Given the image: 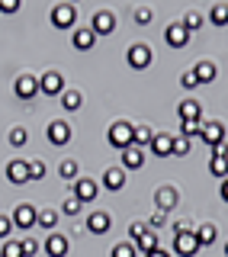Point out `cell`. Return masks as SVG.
<instances>
[{
  "instance_id": "6",
  "label": "cell",
  "mask_w": 228,
  "mask_h": 257,
  "mask_svg": "<svg viewBox=\"0 0 228 257\" xmlns=\"http://www.w3.org/2000/svg\"><path fill=\"white\" fill-rule=\"evenodd\" d=\"M39 93H45V96L64 93V77L58 74V71H45V74L39 77Z\"/></svg>"
},
{
  "instance_id": "38",
  "label": "cell",
  "mask_w": 228,
  "mask_h": 257,
  "mask_svg": "<svg viewBox=\"0 0 228 257\" xmlns=\"http://www.w3.org/2000/svg\"><path fill=\"white\" fill-rule=\"evenodd\" d=\"M20 244H23V257H36V254H39V241H32V238H23Z\"/></svg>"
},
{
  "instance_id": "41",
  "label": "cell",
  "mask_w": 228,
  "mask_h": 257,
  "mask_svg": "<svg viewBox=\"0 0 228 257\" xmlns=\"http://www.w3.org/2000/svg\"><path fill=\"white\" fill-rule=\"evenodd\" d=\"M10 231H13V219L10 215H0V241H7Z\"/></svg>"
},
{
  "instance_id": "11",
  "label": "cell",
  "mask_w": 228,
  "mask_h": 257,
  "mask_svg": "<svg viewBox=\"0 0 228 257\" xmlns=\"http://www.w3.org/2000/svg\"><path fill=\"white\" fill-rule=\"evenodd\" d=\"M199 139L206 142V148H215V145H222V142H225V128H222V122H206V125H199Z\"/></svg>"
},
{
  "instance_id": "30",
  "label": "cell",
  "mask_w": 228,
  "mask_h": 257,
  "mask_svg": "<svg viewBox=\"0 0 228 257\" xmlns=\"http://www.w3.org/2000/svg\"><path fill=\"white\" fill-rule=\"evenodd\" d=\"M209 20H212L215 26H225V23H228V4H215L212 13H209Z\"/></svg>"
},
{
  "instance_id": "15",
  "label": "cell",
  "mask_w": 228,
  "mask_h": 257,
  "mask_svg": "<svg viewBox=\"0 0 228 257\" xmlns=\"http://www.w3.org/2000/svg\"><path fill=\"white\" fill-rule=\"evenodd\" d=\"M45 135H48V142H52V145H68L71 142V125L61 122V119H55V122L48 125Z\"/></svg>"
},
{
  "instance_id": "1",
  "label": "cell",
  "mask_w": 228,
  "mask_h": 257,
  "mask_svg": "<svg viewBox=\"0 0 228 257\" xmlns=\"http://www.w3.org/2000/svg\"><path fill=\"white\" fill-rule=\"evenodd\" d=\"M10 219H13V225H16V228L29 231L32 225L39 222V209H36V206H29V203H20V206L13 209V215H10Z\"/></svg>"
},
{
  "instance_id": "10",
  "label": "cell",
  "mask_w": 228,
  "mask_h": 257,
  "mask_svg": "<svg viewBox=\"0 0 228 257\" xmlns=\"http://www.w3.org/2000/svg\"><path fill=\"white\" fill-rule=\"evenodd\" d=\"M90 29H93V36H109V32L116 29V16H112L109 10H96Z\"/></svg>"
},
{
  "instance_id": "26",
  "label": "cell",
  "mask_w": 228,
  "mask_h": 257,
  "mask_svg": "<svg viewBox=\"0 0 228 257\" xmlns=\"http://www.w3.org/2000/svg\"><path fill=\"white\" fill-rule=\"evenodd\" d=\"M151 139H154V132L148 125H135V132H132V145L135 148H145V145H151Z\"/></svg>"
},
{
  "instance_id": "25",
  "label": "cell",
  "mask_w": 228,
  "mask_h": 257,
  "mask_svg": "<svg viewBox=\"0 0 228 257\" xmlns=\"http://www.w3.org/2000/svg\"><path fill=\"white\" fill-rule=\"evenodd\" d=\"M135 247H138L142 254H151V251H158V247H161V244H158V231H145V235L135 241Z\"/></svg>"
},
{
  "instance_id": "47",
  "label": "cell",
  "mask_w": 228,
  "mask_h": 257,
  "mask_svg": "<svg viewBox=\"0 0 228 257\" xmlns=\"http://www.w3.org/2000/svg\"><path fill=\"white\" fill-rule=\"evenodd\" d=\"M218 196H222L225 203H228V177H225V180H222V187H218Z\"/></svg>"
},
{
  "instance_id": "48",
  "label": "cell",
  "mask_w": 228,
  "mask_h": 257,
  "mask_svg": "<svg viewBox=\"0 0 228 257\" xmlns=\"http://www.w3.org/2000/svg\"><path fill=\"white\" fill-rule=\"evenodd\" d=\"M145 257H170L167 251H161V247H158V251H151V254H145Z\"/></svg>"
},
{
  "instance_id": "28",
  "label": "cell",
  "mask_w": 228,
  "mask_h": 257,
  "mask_svg": "<svg viewBox=\"0 0 228 257\" xmlns=\"http://www.w3.org/2000/svg\"><path fill=\"white\" fill-rule=\"evenodd\" d=\"M58 174L64 177V180H77V161L74 158H64L58 164Z\"/></svg>"
},
{
  "instance_id": "20",
  "label": "cell",
  "mask_w": 228,
  "mask_h": 257,
  "mask_svg": "<svg viewBox=\"0 0 228 257\" xmlns=\"http://www.w3.org/2000/svg\"><path fill=\"white\" fill-rule=\"evenodd\" d=\"M103 187L112 190V193L122 190V187H126V171H122V167H109V171L103 174Z\"/></svg>"
},
{
  "instance_id": "14",
  "label": "cell",
  "mask_w": 228,
  "mask_h": 257,
  "mask_svg": "<svg viewBox=\"0 0 228 257\" xmlns=\"http://www.w3.org/2000/svg\"><path fill=\"white\" fill-rule=\"evenodd\" d=\"M7 177H10V183H29V161L13 158L7 164Z\"/></svg>"
},
{
  "instance_id": "34",
  "label": "cell",
  "mask_w": 228,
  "mask_h": 257,
  "mask_svg": "<svg viewBox=\"0 0 228 257\" xmlns=\"http://www.w3.org/2000/svg\"><path fill=\"white\" fill-rule=\"evenodd\" d=\"M80 209H84V203L74 199V196H68V199H64V206H61V212L64 215H80Z\"/></svg>"
},
{
  "instance_id": "29",
  "label": "cell",
  "mask_w": 228,
  "mask_h": 257,
  "mask_svg": "<svg viewBox=\"0 0 228 257\" xmlns=\"http://www.w3.org/2000/svg\"><path fill=\"white\" fill-rule=\"evenodd\" d=\"M112 257H138L135 241H119V244L112 247Z\"/></svg>"
},
{
  "instance_id": "21",
  "label": "cell",
  "mask_w": 228,
  "mask_h": 257,
  "mask_svg": "<svg viewBox=\"0 0 228 257\" xmlns=\"http://www.w3.org/2000/svg\"><path fill=\"white\" fill-rule=\"evenodd\" d=\"M71 42H74V48H80V52H90L93 42H96V36H93V29H74Z\"/></svg>"
},
{
  "instance_id": "42",
  "label": "cell",
  "mask_w": 228,
  "mask_h": 257,
  "mask_svg": "<svg viewBox=\"0 0 228 257\" xmlns=\"http://www.w3.org/2000/svg\"><path fill=\"white\" fill-rule=\"evenodd\" d=\"M180 135H186V139L199 135V122H180Z\"/></svg>"
},
{
  "instance_id": "13",
  "label": "cell",
  "mask_w": 228,
  "mask_h": 257,
  "mask_svg": "<svg viewBox=\"0 0 228 257\" xmlns=\"http://www.w3.org/2000/svg\"><path fill=\"white\" fill-rule=\"evenodd\" d=\"M13 90H16L20 100H32V96L39 93V80L32 77V74H20V77H16V84H13Z\"/></svg>"
},
{
  "instance_id": "3",
  "label": "cell",
  "mask_w": 228,
  "mask_h": 257,
  "mask_svg": "<svg viewBox=\"0 0 228 257\" xmlns=\"http://www.w3.org/2000/svg\"><path fill=\"white\" fill-rule=\"evenodd\" d=\"M132 132H135V125H129V122H112V125H109V145H112V148H119V151H126L129 145H132Z\"/></svg>"
},
{
  "instance_id": "43",
  "label": "cell",
  "mask_w": 228,
  "mask_h": 257,
  "mask_svg": "<svg viewBox=\"0 0 228 257\" xmlns=\"http://www.w3.org/2000/svg\"><path fill=\"white\" fill-rule=\"evenodd\" d=\"M180 84L186 87V90H193V87H199V80H196V74H193V71H186V74L180 77Z\"/></svg>"
},
{
  "instance_id": "40",
  "label": "cell",
  "mask_w": 228,
  "mask_h": 257,
  "mask_svg": "<svg viewBox=\"0 0 228 257\" xmlns=\"http://www.w3.org/2000/svg\"><path fill=\"white\" fill-rule=\"evenodd\" d=\"M164 222H167V215H164V212H154L151 219H148V231H158V228H164Z\"/></svg>"
},
{
  "instance_id": "45",
  "label": "cell",
  "mask_w": 228,
  "mask_h": 257,
  "mask_svg": "<svg viewBox=\"0 0 228 257\" xmlns=\"http://www.w3.org/2000/svg\"><path fill=\"white\" fill-rule=\"evenodd\" d=\"M20 10V0H0V13H16Z\"/></svg>"
},
{
  "instance_id": "23",
  "label": "cell",
  "mask_w": 228,
  "mask_h": 257,
  "mask_svg": "<svg viewBox=\"0 0 228 257\" xmlns=\"http://www.w3.org/2000/svg\"><path fill=\"white\" fill-rule=\"evenodd\" d=\"M193 235H196V241H199V247L202 244H212V241H215V235H218V231H215V225L212 222H206V225H199V228H193Z\"/></svg>"
},
{
  "instance_id": "46",
  "label": "cell",
  "mask_w": 228,
  "mask_h": 257,
  "mask_svg": "<svg viewBox=\"0 0 228 257\" xmlns=\"http://www.w3.org/2000/svg\"><path fill=\"white\" fill-rule=\"evenodd\" d=\"M183 231H193V225L186 222V219H180V222L174 225V235H183Z\"/></svg>"
},
{
  "instance_id": "37",
  "label": "cell",
  "mask_w": 228,
  "mask_h": 257,
  "mask_svg": "<svg viewBox=\"0 0 228 257\" xmlns=\"http://www.w3.org/2000/svg\"><path fill=\"white\" fill-rule=\"evenodd\" d=\"M151 7H138V10H135V23H138V26H148V23H151Z\"/></svg>"
},
{
  "instance_id": "16",
  "label": "cell",
  "mask_w": 228,
  "mask_h": 257,
  "mask_svg": "<svg viewBox=\"0 0 228 257\" xmlns=\"http://www.w3.org/2000/svg\"><path fill=\"white\" fill-rule=\"evenodd\" d=\"M42 251H45L48 257H64V254H68V238H64V235H55V231H52V235L45 238Z\"/></svg>"
},
{
  "instance_id": "5",
  "label": "cell",
  "mask_w": 228,
  "mask_h": 257,
  "mask_svg": "<svg viewBox=\"0 0 228 257\" xmlns=\"http://www.w3.org/2000/svg\"><path fill=\"white\" fill-rule=\"evenodd\" d=\"M74 20H77L74 4H58V7H52V26H55V29H71V26H74Z\"/></svg>"
},
{
  "instance_id": "31",
  "label": "cell",
  "mask_w": 228,
  "mask_h": 257,
  "mask_svg": "<svg viewBox=\"0 0 228 257\" xmlns=\"http://www.w3.org/2000/svg\"><path fill=\"white\" fill-rule=\"evenodd\" d=\"M26 142H29V132H26V128H23V125L10 128V145H13V148H23V145H26Z\"/></svg>"
},
{
  "instance_id": "49",
  "label": "cell",
  "mask_w": 228,
  "mask_h": 257,
  "mask_svg": "<svg viewBox=\"0 0 228 257\" xmlns=\"http://www.w3.org/2000/svg\"><path fill=\"white\" fill-rule=\"evenodd\" d=\"M225 257H228V241H225Z\"/></svg>"
},
{
  "instance_id": "35",
  "label": "cell",
  "mask_w": 228,
  "mask_h": 257,
  "mask_svg": "<svg viewBox=\"0 0 228 257\" xmlns=\"http://www.w3.org/2000/svg\"><path fill=\"white\" fill-rule=\"evenodd\" d=\"M0 257H23V244H20V241H4Z\"/></svg>"
},
{
  "instance_id": "24",
  "label": "cell",
  "mask_w": 228,
  "mask_h": 257,
  "mask_svg": "<svg viewBox=\"0 0 228 257\" xmlns=\"http://www.w3.org/2000/svg\"><path fill=\"white\" fill-rule=\"evenodd\" d=\"M193 74H196L199 84H209V80H215V64H212V61H196Z\"/></svg>"
},
{
  "instance_id": "4",
  "label": "cell",
  "mask_w": 228,
  "mask_h": 257,
  "mask_svg": "<svg viewBox=\"0 0 228 257\" xmlns=\"http://www.w3.org/2000/svg\"><path fill=\"white\" fill-rule=\"evenodd\" d=\"M96 193H100V187H96V180H90V177H80V180L71 183V196L80 199V203H93Z\"/></svg>"
},
{
  "instance_id": "44",
  "label": "cell",
  "mask_w": 228,
  "mask_h": 257,
  "mask_svg": "<svg viewBox=\"0 0 228 257\" xmlns=\"http://www.w3.org/2000/svg\"><path fill=\"white\" fill-rule=\"evenodd\" d=\"M145 231H148V225H145V222H135L132 228H129V235H132V241H138V238L145 235Z\"/></svg>"
},
{
  "instance_id": "12",
  "label": "cell",
  "mask_w": 228,
  "mask_h": 257,
  "mask_svg": "<svg viewBox=\"0 0 228 257\" xmlns=\"http://www.w3.org/2000/svg\"><path fill=\"white\" fill-rule=\"evenodd\" d=\"M164 39H167L170 48H183L186 42H190V29H186L183 23H170L167 32H164Z\"/></svg>"
},
{
  "instance_id": "50",
  "label": "cell",
  "mask_w": 228,
  "mask_h": 257,
  "mask_svg": "<svg viewBox=\"0 0 228 257\" xmlns=\"http://www.w3.org/2000/svg\"><path fill=\"white\" fill-rule=\"evenodd\" d=\"M68 4H77V0H68Z\"/></svg>"
},
{
  "instance_id": "18",
  "label": "cell",
  "mask_w": 228,
  "mask_h": 257,
  "mask_svg": "<svg viewBox=\"0 0 228 257\" xmlns=\"http://www.w3.org/2000/svg\"><path fill=\"white\" fill-rule=\"evenodd\" d=\"M177 112H180V122H199L202 116V106L196 100H180V106H177Z\"/></svg>"
},
{
  "instance_id": "8",
  "label": "cell",
  "mask_w": 228,
  "mask_h": 257,
  "mask_svg": "<svg viewBox=\"0 0 228 257\" xmlns=\"http://www.w3.org/2000/svg\"><path fill=\"white\" fill-rule=\"evenodd\" d=\"M109 228H112V215L109 212L96 209V212L87 215V231H90V235H106Z\"/></svg>"
},
{
  "instance_id": "17",
  "label": "cell",
  "mask_w": 228,
  "mask_h": 257,
  "mask_svg": "<svg viewBox=\"0 0 228 257\" xmlns=\"http://www.w3.org/2000/svg\"><path fill=\"white\" fill-rule=\"evenodd\" d=\"M142 164H145V151L135 148V145H129V148L122 151V171H138Z\"/></svg>"
},
{
  "instance_id": "2",
  "label": "cell",
  "mask_w": 228,
  "mask_h": 257,
  "mask_svg": "<svg viewBox=\"0 0 228 257\" xmlns=\"http://www.w3.org/2000/svg\"><path fill=\"white\" fill-rule=\"evenodd\" d=\"M126 58H129V64L132 68H138V71H145L148 64L154 61V52L145 42H135V45H129V52H126Z\"/></svg>"
},
{
  "instance_id": "22",
  "label": "cell",
  "mask_w": 228,
  "mask_h": 257,
  "mask_svg": "<svg viewBox=\"0 0 228 257\" xmlns=\"http://www.w3.org/2000/svg\"><path fill=\"white\" fill-rule=\"evenodd\" d=\"M61 106L68 112H77L80 106H84V93H80V90H64L61 93Z\"/></svg>"
},
{
  "instance_id": "32",
  "label": "cell",
  "mask_w": 228,
  "mask_h": 257,
  "mask_svg": "<svg viewBox=\"0 0 228 257\" xmlns=\"http://www.w3.org/2000/svg\"><path fill=\"white\" fill-rule=\"evenodd\" d=\"M209 171L225 180V177H228V158H212V161H209Z\"/></svg>"
},
{
  "instance_id": "7",
  "label": "cell",
  "mask_w": 228,
  "mask_h": 257,
  "mask_svg": "<svg viewBox=\"0 0 228 257\" xmlns=\"http://www.w3.org/2000/svg\"><path fill=\"white\" fill-rule=\"evenodd\" d=\"M177 203H180V193H177L174 187H161L158 193H154V209H158V212H164V215H167Z\"/></svg>"
},
{
  "instance_id": "39",
  "label": "cell",
  "mask_w": 228,
  "mask_h": 257,
  "mask_svg": "<svg viewBox=\"0 0 228 257\" xmlns=\"http://www.w3.org/2000/svg\"><path fill=\"white\" fill-rule=\"evenodd\" d=\"M183 26H186V29H190V32H193V29H199V26H202V16H199L196 10H193V13H186V20H183Z\"/></svg>"
},
{
  "instance_id": "9",
  "label": "cell",
  "mask_w": 228,
  "mask_h": 257,
  "mask_svg": "<svg viewBox=\"0 0 228 257\" xmlns=\"http://www.w3.org/2000/svg\"><path fill=\"white\" fill-rule=\"evenodd\" d=\"M199 251V241L193 231H183V235H174V254H180V257H193Z\"/></svg>"
},
{
  "instance_id": "19",
  "label": "cell",
  "mask_w": 228,
  "mask_h": 257,
  "mask_svg": "<svg viewBox=\"0 0 228 257\" xmlns=\"http://www.w3.org/2000/svg\"><path fill=\"white\" fill-rule=\"evenodd\" d=\"M148 148H151L158 158H170V155H174V139H170V135H154Z\"/></svg>"
},
{
  "instance_id": "33",
  "label": "cell",
  "mask_w": 228,
  "mask_h": 257,
  "mask_svg": "<svg viewBox=\"0 0 228 257\" xmlns=\"http://www.w3.org/2000/svg\"><path fill=\"white\" fill-rule=\"evenodd\" d=\"M190 148H193V142L190 139H186V135H177V139H174V155H190Z\"/></svg>"
},
{
  "instance_id": "27",
  "label": "cell",
  "mask_w": 228,
  "mask_h": 257,
  "mask_svg": "<svg viewBox=\"0 0 228 257\" xmlns=\"http://www.w3.org/2000/svg\"><path fill=\"white\" fill-rule=\"evenodd\" d=\"M36 225H42L45 231H55V225H58V212H55V209H42V212H39V222Z\"/></svg>"
},
{
  "instance_id": "36",
  "label": "cell",
  "mask_w": 228,
  "mask_h": 257,
  "mask_svg": "<svg viewBox=\"0 0 228 257\" xmlns=\"http://www.w3.org/2000/svg\"><path fill=\"white\" fill-rule=\"evenodd\" d=\"M42 177H45V164L32 158V161H29V180H42Z\"/></svg>"
}]
</instances>
